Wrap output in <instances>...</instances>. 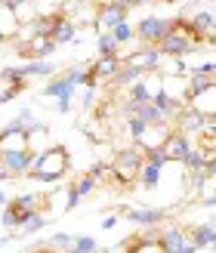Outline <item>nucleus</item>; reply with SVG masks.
Returning <instances> with one entry per match:
<instances>
[{
  "label": "nucleus",
  "mask_w": 216,
  "mask_h": 253,
  "mask_svg": "<svg viewBox=\"0 0 216 253\" xmlns=\"http://www.w3.org/2000/svg\"><path fill=\"white\" fill-rule=\"evenodd\" d=\"M71 170V158H68V148L65 145H49L46 151H41L31 167V179L34 182H59L62 176Z\"/></svg>",
  "instance_id": "f257e3e1"
},
{
  "label": "nucleus",
  "mask_w": 216,
  "mask_h": 253,
  "mask_svg": "<svg viewBox=\"0 0 216 253\" xmlns=\"http://www.w3.org/2000/svg\"><path fill=\"white\" fill-rule=\"evenodd\" d=\"M142 167H145V151L139 148V145L124 148V151H118V155L111 158V179L118 182L121 188L130 192V188H136Z\"/></svg>",
  "instance_id": "f03ea898"
},
{
  "label": "nucleus",
  "mask_w": 216,
  "mask_h": 253,
  "mask_svg": "<svg viewBox=\"0 0 216 253\" xmlns=\"http://www.w3.org/2000/svg\"><path fill=\"white\" fill-rule=\"evenodd\" d=\"M130 9H133L130 0H108V3H99V6H96V22H93L96 31H99V34H111L118 25L127 22Z\"/></svg>",
  "instance_id": "7ed1b4c3"
},
{
  "label": "nucleus",
  "mask_w": 216,
  "mask_h": 253,
  "mask_svg": "<svg viewBox=\"0 0 216 253\" xmlns=\"http://www.w3.org/2000/svg\"><path fill=\"white\" fill-rule=\"evenodd\" d=\"M173 31V19H161V16H145L136 22V41L142 46H158L164 37Z\"/></svg>",
  "instance_id": "20e7f679"
},
{
  "label": "nucleus",
  "mask_w": 216,
  "mask_h": 253,
  "mask_svg": "<svg viewBox=\"0 0 216 253\" xmlns=\"http://www.w3.org/2000/svg\"><path fill=\"white\" fill-rule=\"evenodd\" d=\"M31 148V133L28 126L12 121L9 126L0 130V155H16V151H28Z\"/></svg>",
  "instance_id": "39448f33"
},
{
  "label": "nucleus",
  "mask_w": 216,
  "mask_h": 253,
  "mask_svg": "<svg viewBox=\"0 0 216 253\" xmlns=\"http://www.w3.org/2000/svg\"><path fill=\"white\" fill-rule=\"evenodd\" d=\"M155 49H158L164 59H182V56H188V53H195L198 43H195L188 34H182V31H176V28H173V31L164 37V41H161Z\"/></svg>",
  "instance_id": "423d86ee"
},
{
  "label": "nucleus",
  "mask_w": 216,
  "mask_h": 253,
  "mask_svg": "<svg viewBox=\"0 0 216 253\" xmlns=\"http://www.w3.org/2000/svg\"><path fill=\"white\" fill-rule=\"evenodd\" d=\"M121 216L127 222L139 225V229H158V225L167 219V210H161V207H133L130 210V207H124Z\"/></svg>",
  "instance_id": "0eeeda50"
},
{
  "label": "nucleus",
  "mask_w": 216,
  "mask_h": 253,
  "mask_svg": "<svg viewBox=\"0 0 216 253\" xmlns=\"http://www.w3.org/2000/svg\"><path fill=\"white\" fill-rule=\"evenodd\" d=\"M37 161V151L28 148V151H16V155H0V164H3L6 176H28L31 167Z\"/></svg>",
  "instance_id": "6e6552de"
},
{
  "label": "nucleus",
  "mask_w": 216,
  "mask_h": 253,
  "mask_svg": "<svg viewBox=\"0 0 216 253\" xmlns=\"http://www.w3.org/2000/svg\"><path fill=\"white\" fill-rule=\"evenodd\" d=\"M173 124H176L173 130H179V133H185V136H195V133H204L207 118H204V115H198V111H195L192 105H182Z\"/></svg>",
  "instance_id": "1a4fd4ad"
},
{
  "label": "nucleus",
  "mask_w": 216,
  "mask_h": 253,
  "mask_svg": "<svg viewBox=\"0 0 216 253\" xmlns=\"http://www.w3.org/2000/svg\"><path fill=\"white\" fill-rule=\"evenodd\" d=\"M164 155H167V161H185L188 155H192V136H185L179 130H173L167 136V142H164Z\"/></svg>",
  "instance_id": "9d476101"
},
{
  "label": "nucleus",
  "mask_w": 216,
  "mask_h": 253,
  "mask_svg": "<svg viewBox=\"0 0 216 253\" xmlns=\"http://www.w3.org/2000/svg\"><path fill=\"white\" fill-rule=\"evenodd\" d=\"M185 241H188L185 229H179V225H170V229H161L158 247H161V253H176V250H179Z\"/></svg>",
  "instance_id": "9b49d317"
},
{
  "label": "nucleus",
  "mask_w": 216,
  "mask_h": 253,
  "mask_svg": "<svg viewBox=\"0 0 216 253\" xmlns=\"http://www.w3.org/2000/svg\"><path fill=\"white\" fill-rule=\"evenodd\" d=\"M74 90H78V86H74L65 74H62V78H53L46 86H43V96H49V99H59V102H71V96H74Z\"/></svg>",
  "instance_id": "f8f14e48"
},
{
  "label": "nucleus",
  "mask_w": 216,
  "mask_h": 253,
  "mask_svg": "<svg viewBox=\"0 0 216 253\" xmlns=\"http://www.w3.org/2000/svg\"><path fill=\"white\" fill-rule=\"evenodd\" d=\"M121 68H124L121 56H118V59H96L93 65H90V71L96 74V81H99V84H102V81H111V84H114V78L121 74Z\"/></svg>",
  "instance_id": "ddd939ff"
},
{
  "label": "nucleus",
  "mask_w": 216,
  "mask_h": 253,
  "mask_svg": "<svg viewBox=\"0 0 216 253\" xmlns=\"http://www.w3.org/2000/svg\"><path fill=\"white\" fill-rule=\"evenodd\" d=\"M9 210H16L19 216H25V213H34V210H43V198L41 195H31V192H25V195H16V198H9Z\"/></svg>",
  "instance_id": "4468645a"
},
{
  "label": "nucleus",
  "mask_w": 216,
  "mask_h": 253,
  "mask_svg": "<svg viewBox=\"0 0 216 253\" xmlns=\"http://www.w3.org/2000/svg\"><path fill=\"white\" fill-rule=\"evenodd\" d=\"M216 86V78H210V74H192V81H188L185 86V105L192 102V99H198L201 93H207Z\"/></svg>",
  "instance_id": "2eb2a0df"
},
{
  "label": "nucleus",
  "mask_w": 216,
  "mask_h": 253,
  "mask_svg": "<svg viewBox=\"0 0 216 253\" xmlns=\"http://www.w3.org/2000/svg\"><path fill=\"white\" fill-rule=\"evenodd\" d=\"M74 34H78V28H74V25L68 22V12H62V19L56 22L53 37H49V41H53L56 46H62V43H74Z\"/></svg>",
  "instance_id": "dca6fc26"
},
{
  "label": "nucleus",
  "mask_w": 216,
  "mask_h": 253,
  "mask_svg": "<svg viewBox=\"0 0 216 253\" xmlns=\"http://www.w3.org/2000/svg\"><path fill=\"white\" fill-rule=\"evenodd\" d=\"M213 232H216V225H192V229H185L188 241H192L198 250L201 247H213Z\"/></svg>",
  "instance_id": "f3484780"
},
{
  "label": "nucleus",
  "mask_w": 216,
  "mask_h": 253,
  "mask_svg": "<svg viewBox=\"0 0 216 253\" xmlns=\"http://www.w3.org/2000/svg\"><path fill=\"white\" fill-rule=\"evenodd\" d=\"M96 49H99V59H118L121 56V46L111 34H96Z\"/></svg>",
  "instance_id": "a211bd4d"
},
{
  "label": "nucleus",
  "mask_w": 216,
  "mask_h": 253,
  "mask_svg": "<svg viewBox=\"0 0 216 253\" xmlns=\"http://www.w3.org/2000/svg\"><path fill=\"white\" fill-rule=\"evenodd\" d=\"M16 28H19V19L12 16V9L3 3V0H0V34H3L6 41H9V37H12V31H16Z\"/></svg>",
  "instance_id": "6ab92c4d"
},
{
  "label": "nucleus",
  "mask_w": 216,
  "mask_h": 253,
  "mask_svg": "<svg viewBox=\"0 0 216 253\" xmlns=\"http://www.w3.org/2000/svg\"><path fill=\"white\" fill-rule=\"evenodd\" d=\"M25 74H28V78H53L56 65L46 62V59H37V62H28V65H25Z\"/></svg>",
  "instance_id": "aec40b11"
},
{
  "label": "nucleus",
  "mask_w": 216,
  "mask_h": 253,
  "mask_svg": "<svg viewBox=\"0 0 216 253\" xmlns=\"http://www.w3.org/2000/svg\"><path fill=\"white\" fill-rule=\"evenodd\" d=\"M182 167L188 173H204V167H207V151L204 148H192V155L182 161Z\"/></svg>",
  "instance_id": "412c9836"
},
{
  "label": "nucleus",
  "mask_w": 216,
  "mask_h": 253,
  "mask_svg": "<svg viewBox=\"0 0 216 253\" xmlns=\"http://www.w3.org/2000/svg\"><path fill=\"white\" fill-rule=\"evenodd\" d=\"M56 43L53 41H34V43H28V46H25V53H28V56H34V62L37 59H46V56H53L56 53Z\"/></svg>",
  "instance_id": "4be33fe9"
},
{
  "label": "nucleus",
  "mask_w": 216,
  "mask_h": 253,
  "mask_svg": "<svg viewBox=\"0 0 216 253\" xmlns=\"http://www.w3.org/2000/svg\"><path fill=\"white\" fill-rule=\"evenodd\" d=\"M161 176H164V167H155V164H145L142 173H139V182L145 188H158L161 185Z\"/></svg>",
  "instance_id": "5701e85b"
},
{
  "label": "nucleus",
  "mask_w": 216,
  "mask_h": 253,
  "mask_svg": "<svg viewBox=\"0 0 216 253\" xmlns=\"http://www.w3.org/2000/svg\"><path fill=\"white\" fill-rule=\"evenodd\" d=\"M25 86H28V84H9V81L0 78V105H6L9 99H16V96L25 90Z\"/></svg>",
  "instance_id": "b1692460"
},
{
  "label": "nucleus",
  "mask_w": 216,
  "mask_h": 253,
  "mask_svg": "<svg viewBox=\"0 0 216 253\" xmlns=\"http://www.w3.org/2000/svg\"><path fill=\"white\" fill-rule=\"evenodd\" d=\"M0 78L9 84H28V74H25V65H6L0 71Z\"/></svg>",
  "instance_id": "393cba45"
},
{
  "label": "nucleus",
  "mask_w": 216,
  "mask_h": 253,
  "mask_svg": "<svg viewBox=\"0 0 216 253\" xmlns=\"http://www.w3.org/2000/svg\"><path fill=\"white\" fill-rule=\"evenodd\" d=\"M43 213L41 210H34V213H25L22 216V232H37V229H43Z\"/></svg>",
  "instance_id": "a878e982"
},
{
  "label": "nucleus",
  "mask_w": 216,
  "mask_h": 253,
  "mask_svg": "<svg viewBox=\"0 0 216 253\" xmlns=\"http://www.w3.org/2000/svg\"><path fill=\"white\" fill-rule=\"evenodd\" d=\"M111 37L118 41V46L121 43H130V41H136V28H133L130 22H124V25H118V28L111 31Z\"/></svg>",
  "instance_id": "bb28decb"
},
{
  "label": "nucleus",
  "mask_w": 216,
  "mask_h": 253,
  "mask_svg": "<svg viewBox=\"0 0 216 253\" xmlns=\"http://www.w3.org/2000/svg\"><path fill=\"white\" fill-rule=\"evenodd\" d=\"M71 185H74V192H78V198H86V195H93V188H96L99 182L93 179L90 173H86V176H81V179H78V182H71Z\"/></svg>",
  "instance_id": "cd10ccee"
},
{
  "label": "nucleus",
  "mask_w": 216,
  "mask_h": 253,
  "mask_svg": "<svg viewBox=\"0 0 216 253\" xmlns=\"http://www.w3.org/2000/svg\"><path fill=\"white\" fill-rule=\"evenodd\" d=\"M90 176L96 182H102V179H111V161H96L93 167H90Z\"/></svg>",
  "instance_id": "c85d7f7f"
},
{
  "label": "nucleus",
  "mask_w": 216,
  "mask_h": 253,
  "mask_svg": "<svg viewBox=\"0 0 216 253\" xmlns=\"http://www.w3.org/2000/svg\"><path fill=\"white\" fill-rule=\"evenodd\" d=\"M74 250H78V253H96L99 244H96V238H90V235H78V238H74Z\"/></svg>",
  "instance_id": "c756f323"
},
{
  "label": "nucleus",
  "mask_w": 216,
  "mask_h": 253,
  "mask_svg": "<svg viewBox=\"0 0 216 253\" xmlns=\"http://www.w3.org/2000/svg\"><path fill=\"white\" fill-rule=\"evenodd\" d=\"M145 130H148V124H142L139 118H127V133L133 136V142H139L145 136Z\"/></svg>",
  "instance_id": "7c9ffc66"
},
{
  "label": "nucleus",
  "mask_w": 216,
  "mask_h": 253,
  "mask_svg": "<svg viewBox=\"0 0 216 253\" xmlns=\"http://www.w3.org/2000/svg\"><path fill=\"white\" fill-rule=\"evenodd\" d=\"M0 222H3V229L9 232V229H22V216H19V213L16 210H3V213H0Z\"/></svg>",
  "instance_id": "2f4dec72"
},
{
  "label": "nucleus",
  "mask_w": 216,
  "mask_h": 253,
  "mask_svg": "<svg viewBox=\"0 0 216 253\" xmlns=\"http://www.w3.org/2000/svg\"><path fill=\"white\" fill-rule=\"evenodd\" d=\"M145 164H155V167H167V155H164V148H151L145 151Z\"/></svg>",
  "instance_id": "473e14b6"
},
{
  "label": "nucleus",
  "mask_w": 216,
  "mask_h": 253,
  "mask_svg": "<svg viewBox=\"0 0 216 253\" xmlns=\"http://www.w3.org/2000/svg\"><path fill=\"white\" fill-rule=\"evenodd\" d=\"M65 78H68L74 86H84V68H68V71H65Z\"/></svg>",
  "instance_id": "72a5a7b5"
},
{
  "label": "nucleus",
  "mask_w": 216,
  "mask_h": 253,
  "mask_svg": "<svg viewBox=\"0 0 216 253\" xmlns=\"http://www.w3.org/2000/svg\"><path fill=\"white\" fill-rule=\"evenodd\" d=\"M204 176H207V182L216 179V155H207V167H204Z\"/></svg>",
  "instance_id": "f704fd0d"
},
{
  "label": "nucleus",
  "mask_w": 216,
  "mask_h": 253,
  "mask_svg": "<svg viewBox=\"0 0 216 253\" xmlns=\"http://www.w3.org/2000/svg\"><path fill=\"white\" fill-rule=\"evenodd\" d=\"M93 102H96V90H86L84 93V108H90Z\"/></svg>",
  "instance_id": "c9c22d12"
},
{
  "label": "nucleus",
  "mask_w": 216,
  "mask_h": 253,
  "mask_svg": "<svg viewBox=\"0 0 216 253\" xmlns=\"http://www.w3.org/2000/svg\"><path fill=\"white\" fill-rule=\"evenodd\" d=\"M114 222H118V216H105V219H102V229H105V232L114 229Z\"/></svg>",
  "instance_id": "e433bc0d"
},
{
  "label": "nucleus",
  "mask_w": 216,
  "mask_h": 253,
  "mask_svg": "<svg viewBox=\"0 0 216 253\" xmlns=\"http://www.w3.org/2000/svg\"><path fill=\"white\" fill-rule=\"evenodd\" d=\"M204 46H210V49H216V31H213V34H207V41H204Z\"/></svg>",
  "instance_id": "4c0bfd02"
},
{
  "label": "nucleus",
  "mask_w": 216,
  "mask_h": 253,
  "mask_svg": "<svg viewBox=\"0 0 216 253\" xmlns=\"http://www.w3.org/2000/svg\"><path fill=\"white\" fill-rule=\"evenodd\" d=\"M31 253H59V250H56V247H34Z\"/></svg>",
  "instance_id": "58836bf2"
},
{
  "label": "nucleus",
  "mask_w": 216,
  "mask_h": 253,
  "mask_svg": "<svg viewBox=\"0 0 216 253\" xmlns=\"http://www.w3.org/2000/svg\"><path fill=\"white\" fill-rule=\"evenodd\" d=\"M56 108H59V111H62V115H68V111H71V102H59V105H56Z\"/></svg>",
  "instance_id": "ea45409f"
},
{
  "label": "nucleus",
  "mask_w": 216,
  "mask_h": 253,
  "mask_svg": "<svg viewBox=\"0 0 216 253\" xmlns=\"http://www.w3.org/2000/svg\"><path fill=\"white\" fill-rule=\"evenodd\" d=\"M204 207H216V195L213 198H204Z\"/></svg>",
  "instance_id": "a19ab883"
},
{
  "label": "nucleus",
  "mask_w": 216,
  "mask_h": 253,
  "mask_svg": "<svg viewBox=\"0 0 216 253\" xmlns=\"http://www.w3.org/2000/svg\"><path fill=\"white\" fill-rule=\"evenodd\" d=\"M9 176H6V170H3V164H0V182H6Z\"/></svg>",
  "instance_id": "79ce46f5"
},
{
  "label": "nucleus",
  "mask_w": 216,
  "mask_h": 253,
  "mask_svg": "<svg viewBox=\"0 0 216 253\" xmlns=\"http://www.w3.org/2000/svg\"><path fill=\"white\" fill-rule=\"evenodd\" d=\"M0 204H9V195L6 192H0Z\"/></svg>",
  "instance_id": "37998d69"
},
{
  "label": "nucleus",
  "mask_w": 216,
  "mask_h": 253,
  "mask_svg": "<svg viewBox=\"0 0 216 253\" xmlns=\"http://www.w3.org/2000/svg\"><path fill=\"white\" fill-rule=\"evenodd\" d=\"M207 121H210V124H216V111H213V115H210V118H207Z\"/></svg>",
  "instance_id": "c03bdc74"
},
{
  "label": "nucleus",
  "mask_w": 216,
  "mask_h": 253,
  "mask_svg": "<svg viewBox=\"0 0 216 253\" xmlns=\"http://www.w3.org/2000/svg\"><path fill=\"white\" fill-rule=\"evenodd\" d=\"M0 43H6V37H3V34H0Z\"/></svg>",
  "instance_id": "a18cd8bd"
},
{
  "label": "nucleus",
  "mask_w": 216,
  "mask_h": 253,
  "mask_svg": "<svg viewBox=\"0 0 216 253\" xmlns=\"http://www.w3.org/2000/svg\"><path fill=\"white\" fill-rule=\"evenodd\" d=\"M213 247H216V232H213Z\"/></svg>",
  "instance_id": "49530a36"
},
{
  "label": "nucleus",
  "mask_w": 216,
  "mask_h": 253,
  "mask_svg": "<svg viewBox=\"0 0 216 253\" xmlns=\"http://www.w3.org/2000/svg\"><path fill=\"white\" fill-rule=\"evenodd\" d=\"M121 253H127V250H121Z\"/></svg>",
  "instance_id": "de8ad7c7"
}]
</instances>
